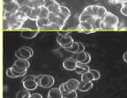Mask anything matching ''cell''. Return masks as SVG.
<instances>
[{"mask_svg":"<svg viewBox=\"0 0 127 98\" xmlns=\"http://www.w3.org/2000/svg\"><path fill=\"white\" fill-rule=\"evenodd\" d=\"M60 12H61L62 14H64V15H65L68 18H69V17L71 16V12H70V10L66 6L61 5V7H60Z\"/></svg>","mask_w":127,"mask_h":98,"instance_id":"cell-29","label":"cell"},{"mask_svg":"<svg viewBox=\"0 0 127 98\" xmlns=\"http://www.w3.org/2000/svg\"><path fill=\"white\" fill-rule=\"evenodd\" d=\"M90 61H91V57H90V54L88 53H87V58H86V60H85V61H84V64H87V63H89L90 62Z\"/></svg>","mask_w":127,"mask_h":98,"instance_id":"cell-47","label":"cell"},{"mask_svg":"<svg viewBox=\"0 0 127 98\" xmlns=\"http://www.w3.org/2000/svg\"><path fill=\"white\" fill-rule=\"evenodd\" d=\"M22 83H23L24 88L28 91H32L36 89L38 85H39V83L36 82V80H27L22 82Z\"/></svg>","mask_w":127,"mask_h":98,"instance_id":"cell-7","label":"cell"},{"mask_svg":"<svg viewBox=\"0 0 127 98\" xmlns=\"http://www.w3.org/2000/svg\"><path fill=\"white\" fill-rule=\"evenodd\" d=\"M87 53L86 52H81V53H74L72 58L75 60L77 62L79 63H83L85 61L86 58H87Z\"/></svg>","mask_w":127,"mask_h":98,"instance_id":"cell-16","label":"cell"},{"mask_svg":"<svg viewBox=\"0 0 127 98\" xmlns=\"http://www.w3.org/2000/svg\"><path fill=\"white\" fill-rule=\"evenodd\" d=\"M90 72L92 73V75H94V80L95 81H97L101 78V74L98 70H95V69H90Z\"/></svg>","mask_w":127,"mask_h":98,"instance_id":"cell-33","label":"cell"},{"mask_svg":"<svg viewBox=\"0 0 127 98\" xmlns=\"http://www.w3.org/2000/svg\"><path fill=\"white\" fill-rule=\"evenodd\" d=\"M11 67H12V70L15 71V72H17V73H19V74H24V75H26V74H27V70H25V69H22V68H20V67H17L15 64L12 65Z\"/></svg>","mask_w":127,"mask_h":98,"instance_id":"cell-32","label":"cell"},{"mask_svg":"<svg viewBox=\"0 0 127 98\" xmlns=\"http://www.w3.org/2000/svg\"><path fill=\"white\" fill-rule=\"evenodd\" d=\"M60 7H61V5H60L58 3L56 2L55 4H53V5L51 6V7L49 9L50 10V12H52V13L56 14V15H58V13L60 12Z\"/></svg>","mask_w":127,"mask_h":98,"instance_id":"cell-25","label":"cell"},{"mask_svg":"<svg viewBox=\"0 0 127 98\" xmlns=\"http://www.w3.org/2000/svg\"><path fill=\"white\" fill-rule=\"evenodd\" d=\"M15 0H4V4H11V3L14 2Z\"/></svg>","mask_w":127,"mask_h":98,"instance_id":"cell-49","label":"cell"},{"mask_svg":"<svg viewBox=\"0 0 127 98\" xmlns=\"http://www.w3.org/2000/svg\"><path fill=\"white\" fill-rule=\"evenodd\" d=\"M20 6L17 3L14 1V2L11 3V4H4V10L5 12H11V13H16L20 11Z\"/></svg>","mask_w":127,"mask_h":98,"instance_id":"cell-8","label":"cell"},{"mask_svg":"<svg viewBox=\"0 0 127 98\" xmlns=\"http://www.w3.org/2000/svg\"><path fill=\"white\" fill-rule=\"evenodd\" d=\"M101 21H102V19H101V18H96L95 19V22H94V28H95V31H96V30H101Z\"/></svg>","mask_w":127,"mask_h":98,"instance_id":"cell-30","label":"cell"},{"mask_svg":"<svg viewBox=\"0 0 127 98\" xmlns=\"http://www.w3.org/2000/svg\"><path fill=\"white\" fill-rule=\"evenodd\" d=\"M59 89H60V91H61L62 94H63V96H64L66 94H68V93L70 92V90L68 89L67 86H66L65 82H64V83H62V84H60Z\"/></svg>","mask_w":127,"mask_h":98,"instance_id":"cell-28","label":"cell"},{"mask_svg":"<svg viewBox=\"0 0 127 98\" xmlns=\"http://www.w3.org/2000/svg\"><path fill=\"white\" fill-rule=\"evenodd\" d=\"M63 98H64V97H63Z\"/></svg>","mask_w":127,"mask_h":98,"instance_id":"cell-51","label":"cell"},{"mask_svg":"<svg viewBox=\"0 0 127 98\" xmlns=\"http://www.w3.org/2000/svg\"><path fill=\"white\" fill-rule=\"evenodd\" d=\"M40 13H41V7H36V8H33L31 12V15L28 17L31 19H34L37 20L39 18Z\"/></svg>","mask_w":127,"mask_h":98,"instance_id":"cell-17","label":"cell"},{"mask_svg":"<svg viewBox=\"0 0 127 98\" xmlns=\"http://www.w3.org/2000/svg\"><path fill=\"white\" fill-rule=\"evenodd\" d=\"M14 64H15L17 67H20V68H22V69H25V70H27L30 66L29 61L25 59H18L14 62Z\"/></svg>","mask_w":127,"mask_h":98,"instance_id":"cell-14","label":"cell"},{"mask_svg":"<svg viewBox=\"0 0 127 98\" xmlns=\"http://www.w3.org/2000/svg\"><path fill=\"white\" fill-rule=\"evenodd\" d=\"M120 12L123 14L124 16H126L127 17V1L124 2L122 4V7L120 9Z\"/></svg>","mask_w":127,"mask_h":98,"instance_id":"cell-34","label":"cell"},{"mask_svg":"<svg viewBox=\"0 0 127 98\" xmlns=\"http://www.w3.org/2000/svg\"><path fill=\"white\" fill-rule=\"evenodd\" d=\"M38 34V31H23L21 32V33H20V36L24 39H33V38L36 37V35Z\"/></svg>","mask_w":127,"mask_h":98,"instance_id":"cell-15","label":"cell"},{"mask_svg":"<svg viewBox=\"0 0 127 98\" xmlns=\"http://www.w3.org/2000/svg\"><path fill=\"white\" fill-rule=\"evenodd\" d=\"M58 29H60V27L58 26V25H57V24L50 23V25L46 26L42 30H58Z\"/></svg>","mask_w":127,"mask_h":98,"instance_id":"cell-31","label":"cell"},{"mask_svg":"<svg viewBox=\"0 0 127 98\" xmlns=\"http://www.w3.org/2000/svg\"><path fill=\"white\" fill-rule=\"evenodd\" d=\"M29 98H42V96L39 93H34V94H32Z\"/></svg>","mask_w":127,"mask_h":98,"instance_id":"cell-45","label":"cell"},{"mask_svg":"<svg viewBox=\"0 0 127 98\" xmlns=\"http://www.w3.org/2000/svg\"><path fill=\"white\" fill-rule=\"evenodd\" d=\"M53 23L57 24V25L60 27V29H61V28H63L64 26V25H65V23H66V20L63 19V18H59L58 16H57V18H56V19L53 21Z\"/></svg>","mask_w":127,"mask_h":98,"instance_id":"cell-26","label":"cell"},{"mask_svg":"<svg viewBox=\"0 0 127 98\" xmlns=\"http://www.w3.org/2000/svg\"><path fill=\"white\" fill-rule=\"evenodd\" d=\"M31 94L28 90H20L16 94V98H29Z\"/></svg>","mask_w":127,"mask_h":98,"instance_id":"cell-24","label":"cell"},{"mask_svg":"<svg viewBox=\"0 0 127 98\" xmlns=\"http://www.w3.org/2000/svg\"><path fill=\"white\" fill-rule=\"evenodd\" d=\"M123 59H124V61H125V62L127 63V52H125V53H124V55H123Z\"/></svg>","mask_w":127,"mask_h":98,"instance_id":"cell-50","label":"cell"},{"mask_svg":"<svg viewBox=\"0 0 127 98\" xmlns=\"http://www.w3.org/2000/svg\"><path fill=\"white\" fill-rule=\"evenodd\" d=\"M81 52H85V46L79 42V53H81Z\"/></svg>","mask_w":127,"mask_h":98,"instance_id":"cell-44","label":"cell"},{"mask_svg":"<svg viewBox=\"0 0 127 98\" xmlns=\"http://www.w3.org/2000/svg\"><path fill=\"white\" fill-rule=\"evenodd\" d=\"M94 18L93 16L90 15L88 12H87L85 10H83V12H81V14L79 17V22H84V21H88L90 18Z\"/></svg>","mask_w":127,"mask_h":98,"instance_id":"cell-19","label":"cell"},{"mask_svg":"<svg viewBox=\"0 0 127 98\" xmlns=\"http://www.w3.org/2000/svg\"><path fill=\"white\" fill-rule=\"evenodd\" d=\"M107 12H108L107 10H106V8L104 6L99 5V9H98V12H97V18L102 19L105 17L106 14H107Z\"/></svg>","mask_w":127,"mask_h":98,"instance_id":"cell-23","label":"cell"},{"mask_svg":"<svg viewBox=\"0 0 127 98\" xmlns=\"http://www.w3.org/2000/svg\"><path fill=\"white\" fill-rule=\"evenodd\" d=\"M78 94L76 91H70L68 94H66L64 96V98H77Z\"/></svg>","mask_w":127,"mask_h":98,"instance_id":"cell-37","label":"cell"},{"mask_svg":"<svg viewBox=\"0 0 127 98\" xmlns=\"http://www.w3.org/2000/svg\"><path fill=\"white\" fill-rule=\"evenodd\" d=\"M81 81L82 82H92V81H94V75H92V73L90 71L87 72L81 75Z\"/></svg>","mask_w":127,"mask_h":98,"instance_id":"cell-22","label":"cell"},{"mask_svg":"<svg viewBox=\"0 0 127 98\" xmlns=\"http://www.w3.org/2000/svg\"><path fill=\"white\" fill-rule=\"evenodd\" d=\"M63 67L64 69L68 71H75V69L77 68L78 67V62L75 61V60L71 57V58H67L63 62Z\"/></svg>","mask_w":127,"mask_h":98,"instance_id":"cell-4","label":"cell"},{"mask_svg":"<svg viewBox=\"0 0 127 98\" xmlns=\"http://www.w3.org/2000/svg\"><path fill=\"white\" fill-rule=\"evenodd\" d=\"M25 1H26V0H15V2L17 3V4H18L20 6L24 5V3H25Z\"/></svg>","mask_w":127,"mask_h":98,"instance_id":"cell-48","label":"cell"},{"mask_svg":"<svg viewBox=\"0 0 127 98\" xmlns=\"http://www.w3.org/2000/svg\"><path fill=\"white\" fill-rule=\"evenodd\" d=\"M98 9H99V5H96V4H94L92 5V13H93V17L94 18H97V12H98Z\"/></svg>","mask_w":127,"mask_h":98,"instance_id":"cell-36","label":"cell"},{"mask_svg":"<svg viewBox=\"0 0 127 98\" xmlns=\"http://www.w3.org/2000/svg\"><path fill=\"white\" fill-rule=\"evenodd\" d=\"M36 22H37L38 29H43L46 26H48V25L50 24V20L48 19V18H38V19L36 20Z\"/></svg>","mask_w":127,"mask_h":98,"instance_id":"cell-18","label":"cell"},{"mask_svg":"<svg viewBox=\"0 0 127 98\" xmlns=\"http://www.w3.org/2000/svg\"><path fill=\"white\" fill-rule=\"evenodd\" d=\"M27 80H36V76L35 75H28V76H25L22 80V82Z\"/></svg>","mask_w":127,"mask_h":98,"instance_id":"cell-43","label":"cell"},{"mask_svg":"<svg viewBox=\"0 0 127 98\" xmlns=\"http://www.w3.org/2000/svg\"><path fill=\"white\" fill-rule=\"evenodd\" d=\"M56 3L55 0H45V3H44V6L48 9H50L52 5Z\"/></svg>","mask_w":127,"mask_h":98,"instance_id":"cell-38","label":"cell"},{"mask_svg":"<svg viewBox=\"0 0 127 98\" xmlns=\"http://www.w3.org/2000/svg\"><path fill=\"white\" fill-rule=\"evenodd\" d=\"M78 30L80 32H83L85 33H90L92 32L95 31L94 26L88 21L79 22V26H78Z\"/></svg>","mask_w":127,"mask_h":98,"instance_id":"cell-5","label":"cell"},{"mask_svg":"<svg viewBox=\"0 0 127 98\" xmlns=\"http://www.w3.org/2000/svg\"><path fill=\"white\" fill-rule=\"evenodd\" d=\"M84 10H85L87 12H88V13H89L90 15L93 16V13H92V5H88V6H87V7H86L85 9H84Z\"/></svg>","mask_w":127,"mask_h":98,"instance_id":"cell-46","label":"cell"},{"mask_svg":"<svg viewBox=\"0 0 127 98\" xmlns=\"http://www.w3.org/2000/svg\"><path fill=\"white\" fill-rule=\"evenodd\" d=\"M56 18H57V15L54 13H52V12H50V15H49V17H48V19L50 20V23H53V21L56 19Z\"/></svg>","mask_w":127,"mask_h":98,"instance_id":"cell-41","label":"cell"},{"mask_svg":"<svg viewBox=\"0 0 127 98\" xmlns=\"http://www.w3.org/2000/svg\"><path fill=\"white\" fill-rule=\"evenodd\" d=\"M36 82L39 83L41 87L44 88H49L53 86L55 82V79L53 76L49 75H41L36 76Z\"/></svg>","mask_w":127,"mask_h":98,"instance_id":"cell-2","label":"cell"},{"mask_svg":"<svg viewBox=\"0 0 127 98\" xmlns=\"http://www.w3.org/2000/svg\"><path fill=\"white\" fill-rule=\"evenodd\" d=\"M20 12H24L25 14H27L28 17H29V16L31 15L32 8L28 7V6H27V5H22V6H20Z\"/></svg>","mask_w":127,"mask_h":98,"instance_id":"cell-27","label":"cell"},{"mask_svg":"<svg viewBox=\"0 0 127 98\" xmlns=\"http://www.w3.org/2000/svg\"><path fill=\"white\" fill-rule=\"evenodd\" d=\"M119 20L117 16L108 12L105 17L102 18L101 24V30H117Z\"/></svg>","mask_w":127,"mask_h":98,"instance_id":"cell-1","label":"cell"},{"mask_svg":"<svg viewBox=\"0 0 127 98\" xmlns=\"http://www.w3.org/2000/svg\"><path fill=\"white\" fill-rule=\"evenodd\" d=\"M23 29H31V30H34V29H38L37 26V22L34 19H31V18H28L26 21L23 23V26H22ZM39 30V29H38Z\"/></svg>","mask_w":127,"mask_h":98,"instance_id":"cell-9","label":"cell"},{"mask_svg":"<svg viewBox=\"0 0 127 98\" xmlns=\"http://www.w3.org/2000/svg\"><path fill=\"white\" fill-rule=\"evenodd\" d=\"M3 28H4V31H6V30H11L10 24H9V21H8L7 19H4V21H3Z\"/></svg>","mask_w":127,"mask_h":98,"instance_id":"cell-39","label":"cell"},{"mask_svg":"<svg viewBox=\"0 0 127 98\" xmlns=\"http://www.w3.org/2000/svg\"><path fill=\"white\" fill-rule=\"evenodd\" d=\"M19 52H20V55H21V59H25V60H28L29 58H31L34 54V51L33 49L29 47H27V46H24L21 47L20 48L18 49Z\"/></svg>","mask_w":127,"mask_h":98,"instance_id":"cell-6","label":"cell"},{"mask_svg":"<svg viewBox=\"0 0 127 98\" xmlns=\"http://www.w3.org/2000/svg\"><path fill=\"white\" fill-rule=\"evenodd\" d=\"M65 83L70 91H76L77 89H79V82L77 79H70Z\"/></svg>","mask_w":127,"mask_h":98,"instance_id":"cell-10","label":"cell"},{"mask_svg":"<svg viewBox=\"0 0 127 98\" xmlns=\"http://www.w3.org/2000/svg\"><path fill=\"white\" fill-rule=\"evenodd\" d=\"M66 51L70 52V53H72L74 54V53H79V42H76L74 41L73 44L70 47H68V48L65 49Z\"/></svg>","mask_w":127,"mask_h":98,"instance_id":"cell-20","label":"cell"},{"mask_svg":"<svg viewBox=\"0 0 127 98\" xmlns=\"http://www.w3.org/2000/svg\"><path fill=\"white\" fill-rule=\"evenodd\" d=\"M63 94L60 91L59 88H51L48 93V98H63Z\"/></svg>","mask_w":127,"mask_h":98,"instance_id":"cell-11","label":"cell"},{"mask_svg":"<svg viewBox=\"0 0 127 98\" xmlns=\"http://www.w3.org/2000/svg\"><path fill=\"white\" fill-rule=\"evenodd\" d=\"M89 71H90V68L87 64L78 62V67H77V68L75 69V72L77 73V74H79V75H82L83 74H85V73H87V72H89Z\"/></svg>","mask_w":127,"mask_h":98,"instance_id":"cell-13","label":"cell"},{"mask_svg":"<svg viewBox=\"0 0 127 98\" xmlns=\"http://www.w3.org/2000/svg\"><path fill=\"white\" fill-rule=\"evenodd\" d=\"M93 88V82H79V90L82 92H87Z\"/></svg>","mask_w":127,"mask_h":98,"instance_id":"cell-12","label":"cell"},{"mask_svg":"<svg viewBox=\"0 0 127 98\" xmlns=\"http://www.w3.org/2000/svg\"><path fill=\"white\" fill-rule=\"evenodd\" d=\"M6 75H7L8 77H10V78H15L14 75H13V74H12V67H9V68L7 69V71H6Z\"/></svg>","mask_w":127,"mask_h":98,"instance_id":"cell-42","label":"cell"},{"mask_svg":"<svg viewBox=\"0 0 127 98\" xmlns=\"http://www.w3.org/2000/svg\"><path fill=\"white\" fill-rule=\"evenodd\" d=\"M57 41H58V43L62 47L66 49L73 44L74 40H73V39H72V37L71 36V33H67L65 35L58 34V37H57Z\"/></svg>","mask_w":127,"mask_h":98,"instance_id":"cell-3","label":"cell"},{"mask_svg":"<svg viewBox=\"0 0 127 98\" xmlns=\"http://www.w3.org/2000/svg\"><path fill=\"white\" fill-rule=\"evenodd\" d=\"M50 13V10L46 8L45 6H42V7H41V13H40L39 18H48Z\"/></svg>","mask_w":127,"mask_h":98,"instance_id":"cell-21","label":"cell"},{"mask_svg":"<svg viewBox=\"0 0 127 98\" xmlns=\"http://www.w3.org/2000/svg\"><path fill=\"white\" fill-rule=\"evenodd\" d=\"M127 0H109V4H123L124 2H125Z\"/></svg>","mask_w":127,"mask_h":98,"instance_id":"cell-40","label":"cell"},{"mask_svg":"<svg viewBox=\"0 0 127 98\" xmlns=\"http://www.w3.org/2000/svg\"><path fill=\"white\" fill-rule=\"evenodd\" d=\"M44 3H45V0H34V8L42 7V6H44Z\"/></svg>","mask_w":127,"mask_h":98,"instance_id":"cell-35","label":"cell"}]
</instances>
